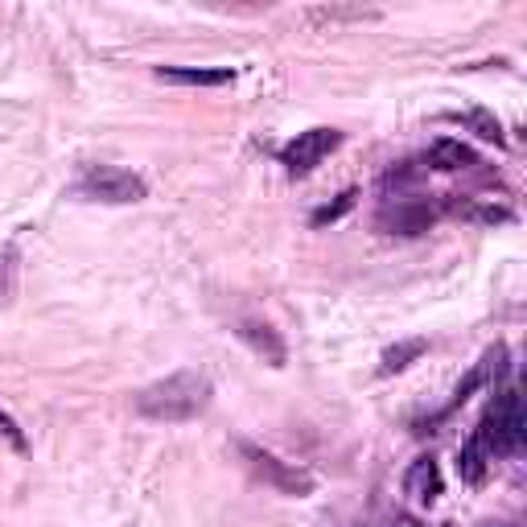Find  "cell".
Instances as JSON below:
<instances>
[{"label": "cell", "mask_w": 527, "mask_h": 527, "mask_svg": "<svg viewBox=\"0 0 527 527\" xmlns=\"http://www.w3.org/2000/svg\"><path fill=\"white\" fill-rule=\"evenodd\" d=\"M355 198H359L355 190H346V194H338V202H330V206H322V210H313V219H309V223H313V227H326V223H338V219L346 215V210H350V206H355Z\"/></svg>", "instance_id": "5bb4252c"}, {"label": "cell", "mask_w": 527, "mask_h": 527, "mask_svg": "<svg viewBox=\"0 0 527 527\" xmlns=\"http://www.w3.org/2000/svg\"><path fill=\"white\" fill-rule=\"evenodd\" d=\"M392 227L400 231V235H420V231H429V223H433V210L429 206H412V202H400L396 210H392Z\"/></svg>", "instance_id": "30bf717a"}, {"label": "cell", "mask_w": 527, "mask_h": 527, "mask_svg": "<svg viewBox=\"0 0 527 527\" xmlns=\"http://www.w3.org/2000/svg\"><path fill=\"white\" fill-rule=\"evenodd\" d=\"M388 527H425V523H420L416 515H396V519H392Z\"/></svg>", "instance_id": "e0dca14e"}, {"label": "cell", "mask_w": 527, "mask_h": 527, "mask_svg": "<svg viewBox=\"0 0 527 527\" xmlns=\"http://www.w3.org/2000/svg\"><path fill=\"white\" fill-rule=\"evenodd\" d=\"M157 79L182 87H223L235 79L231 66H157Z\"/></svg>", "instance_id": "52a82bcc"}, {"label": "cell", "mask_w": 527, "mask_h": 527, "mask_svg": "<svg viewBox=\"0 0 527 527\" xmlns=\"http://www.w3.org/2000/svg\"><path fill=\"white\" fill-rule=\"evenodd\" d=\"M239 453H243V462L252 466V474H256V478H264L268 486H276L280 495H293V499L313 495V478H309L305 470H297L293 462H280L276 453L260 449L256 441H239Z\"/></svg>", "instance_id": "277c9868"}, {"label": "cell", "mask_w": 527, "mask_h": 527, "mask_svg": "<svg viewBox=\"0 0 527 527\" xmlns=\"http://www.w3.org/2000/svg\"><path fill=\"white\" fill-rule=\"evenodd\" d=\"M429 165L453 173V169H470V165H478V157H474L470 145H462V140L441 136V140H433V145H429Z\"/></svg>", "instance_id": "9c48e42d"}, {"label": "cell", "mask_w": 527, "mask_h": 527, "mask_svg": "<svg viewBox=\"0 0 527 527\" xmlns=\"http://www.w3.org/2000/svg\"><path fill=\"white\" fill-rule=\"evenodd\" d=\"M0 437H5L17 453H25L29 449V441H25V433H21V425H17V420L9 416V412H0Z\"/></svg>", "instance_id": "2e32d148"}, {"label": "cell", "mask_w": 527, "mask_h": 527, "mask_svg": "<svg viewBox=\"0 0 527 527\" xmlns=\"http://www.w3.org/2000/svg\"><path fill=\"white\" fill-rule=\"evenodd\" d=\"M466 128H474L482 140H495V145H507V136H503V124L490 116V112H470L466 116Z\"/></svg>", "instance_id": "4fadbf2b"}, {"label": "cell", "mask_w": 527, "mask_h": 527, "mask_svg": "<svg viewBox=\"0 0 527 527\" xmlns=\"http://www.w3.org/2000/svg\"><path fill=\"white\" fill-rule=\"evenodd\" d=\"M482 527H503V523H482Z\"/></svg>", "instance_id": "ac0fdd59"}, {"label": "cell", "mask_w": 527, "mask_h": 527, "mask_svg": "<svg viewBox=\"0 0 527 527\" xmlns=\"http://www.w3.org/2000/svg\"><path fill=\"white\" fill-rule=\"evenodd\" d=\"M210 379L202 371H173L149 388H140L132 396V408L145 416V420H157V425H182V420H194L210 408Z\"/></svg>", "instance_id": "6da1fadb"}, {"label": "cell", "mask_w": 527, "mask_h": 527, "mask_svg": "<svg viewBox=\"0 0 527 527\" xmlns=\"http://www.w3.org/2000/svg\"><path fill=\"white\" fill-rule=\"evenodd\" d=\"M235 338L252 350V355H260L268 367H285L289 363V350H285V338H280L268 322H256V318H243L235 322Z\"/></svg>", "instance_id": "8992f818"}, {"label": "cell", "mask_w": 527, "mask_h": 527, "mask_svg": "<svg viewBox=\"0 0 527 527\" xmlns=\"http://www.w3.org/2000/svg\"><path fill=\"white\" fill-rule=\"evenodd\" d=\"M441 466L433 462V458H416L412 466H408V474H404V490L416 499V503H437L441 499Z\"/></svg>", "instance_id": "ba28073f"}, {"label": "cell", "mask_w": 527, "mask_h": 527, "mask_svg": "<svg viewBox=\"0 0 527 527\" xmlns=\"http://www.w3.org/2000/svg\"><path fill=\"white\" fill-rule=\"evenodd\" d=\"M309 17L313 21H363V17H375V9H363V5H350V9L330 5V9H309Z\"/></svg>", "instance_id": "9a60e30c"}, {"label": "cell", "mask_w": 527, "mask_h": 527, "mask_svg": "<svg viewBox=\"0 0 527 527\" xmlns=\"http://www.w3.org/2000/svg\"><path fill=\"white\" fill-rule=\"evenodd\" d=\"M486 466H490V453L470 437V441L462 445V453H458V474H462L466 482H482V478H486Z\"/></svg>", "instance_id": "8fae6325"}, {"label": "cell", "mask_w": 527, "mask_h": 527, "mask_svg": "<svg viewBox=\"0 0 527 527\" xmlns=\"http://www.w3.org/2000/svg\"><path fill=\"white\" fill-rule=\"evenodd\" d=\"M523 437H527L523 408H519V396L507 388V392L495 396V404L486 408V416H482V425H478L474 441L490 453V458H495V453H515V449L523 445Z\"/></svg>", "instance_id": "7a4b0ae2"}, {"label": "cell", "mask_w": 527, "mask_h": 527, "mask_svg": "<svg viewBox=\"0 0 527 527\" xmlns=\"http://www.w3.org/2000/svg\"><path fill=\"white\" fill-rule=\"evenodd\" d=\"M425 355V342L412 338V342H400L392 350H383V359H379V375H392V371H404L412 359Z\"/></svg>", "instance_id": "7c38bea8"}, {"label": "cell", "mask_w": 527, "mask_h": 527, "mask_svg": "<svg viewBox=\"0 0 527 527\" xmlns=\"http://www.w3.org/2000/svg\"><path fill=\"white\" fill-rule=\"evenodd\" d=\"M75 190L91 202H112V206H124V202H140L149 194L145 178H136L132 169H120V165H87L83 178L75 182Z\"/></svg>", "instance_id": "3957f363"}, {"label": "cell", "mask_w": 527, "mask_h": 527, "mask_svg": "<svg viewBox=\"0 0 527 527\" xmlns=\"http://www.w3.org/2000/svg\"><path fill=\"white\" fill-rule=\"evenodd\" d=\"M338 145H342V132H338V128H309V132H297V140H289V145L280 149V165H285L293 178H305V173L318 169Z\"/></svg>", "instance_id": "5b68a950"}]
</instances>
